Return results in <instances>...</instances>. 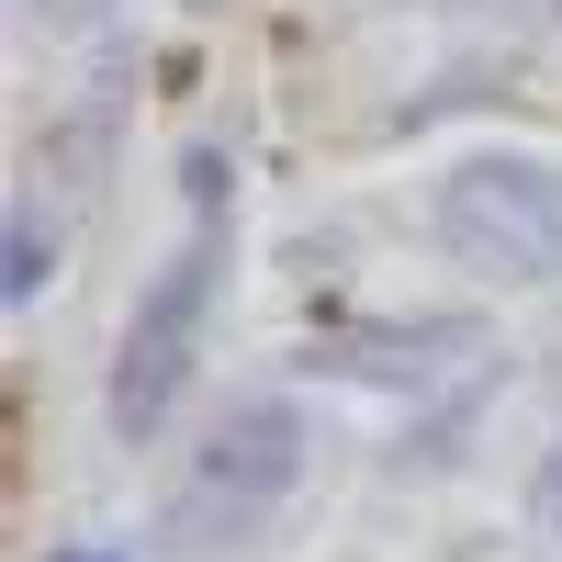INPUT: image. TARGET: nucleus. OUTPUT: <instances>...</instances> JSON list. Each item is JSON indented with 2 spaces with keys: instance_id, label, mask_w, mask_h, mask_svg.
Listing matches in <instances>:
<instances>
[{
  "instance_id": "obj_1",
  "label": "nucleus",
  "mask_w": 562,
  "mask_h": 562,
  "mask_svg": "<svg viewBox=\"0 0 562 562\" xmlns=\"http://www.w3.org/2000/svg\"><path fill=\"white\" fill-rule=\"evenodd\" d=\"M214 270H225V158L192 147V237L147 281V304L124 326V360H113V428L124 439H147L180 405V383H192V349H203V315H214Z\"/></svg>"
},
{
  "instance_id": "obj_2",
  "label": "nucleus",
  "mask_w": 562,
  "mask_h": 562,
  "mask_svg": "<svg viewBox=\"0 0 562 562\" xmlns=\"http://www.w3.org/2000/svg\"><path fill=\"white\" fill-rule=\"evenodd\" d=\"M450 259H473L495 281H551L562 270V169L551 158H473L439 192Z\"/></svg>"
},
{
  "instance_id": "obj_3",
  "label": "nucleus",
  "mask_w": 562,
  "mask_h": 562,
  "mask_svg": "<svg viewBox=\"0 0 562 562\" xmlns=\"http://www.w3.org/2000/svg\"><path fill=\"white\" fill-rule=\"evenodd\" d=\"M293 473H304V416L281 405V394H259V405H237L214 428V450H203V473H192V495H180V529H248L270 495H293Z\"/></svg>"
},
{
  "instance_id": "obj_4",
  "label": "nucleus",
  "mask_w": 562,
  "mask_h": 562,
  "mask_svg": "<svg viewBox=\"0 0 562 562\" xmlns=\"http://www.w3.org/2000/svg\"><path fill=\"white\" fill-rule=\"evenodd\" d=\"M484 326H405V338H338V371H428V360H473Z\"/></svg>"
},
{
  "instance_id": "obj_5",
  "label": "nucleus",
  "mask_w": 562,
  "mask_h": 562,
  "mask_svg": "<svg viewBox=\"0 0 562 562\" xmlns=\"http://www.w3.org/2000/svg\"><path fill=\"white\" fill-rule=\"evenodd\" d=\"M0 259H12V270H0V293L34 304V293H45V259H57V248H45V225H34V203H12V237H0Z\"/></svg>"
},
{
  "instance_id": "obj_6",
  "label": "nucleus",
  "mask_w": 562,
  "mask_h": 562,
  "mask_svg": "<svg viewBox=\"0 0 562 562\" xmlns=\"http://www.w3.org/2000/svg\"><path fill=\"white\" fill-rule=\"evenodd\" d=\"M529 529H540V551L562 562V450L540 461V484H529Z\"/></svg>"
},
{
  "instance_id": "obj_7",
  "label": "nucleus",
  "mask_w": 562,
  "mask_h": 562,
  "mask_svg": "<svg viewBox=\"0 0 562 562\" xmlns=\"http://www.w3.org/2000/svg\"><path fill=\"white\" fill-rule=\"evenodd\" d=\"M57 562H113V551H57Z\"/></svg>"
}]
</instances>
